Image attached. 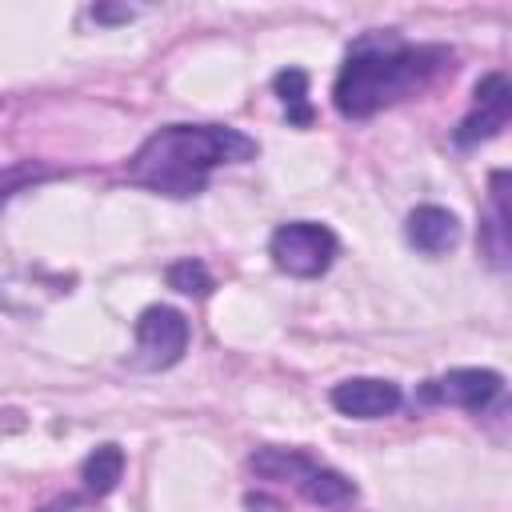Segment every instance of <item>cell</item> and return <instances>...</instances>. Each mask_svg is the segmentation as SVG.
Wrapping results in <instances>:
<instances>
[{
    "instance_id": "obj_5",
    "label": "cell",
    "mask_w": 512,
    "mask_h": 512,
    "mask_svg": "<svg viewBox=\"0 0 512 512\" xmlns=\"http://www.w3.org/2000/svg\"><path fill=\"white\" fill-rule=\"evenodd\" d=\"M508 116H512V84H508V76H500V72H488L480 84H476V104H472V112L460 120V128H456V144L460 148H472V144H480V140H492L504 124H508Z\"/></svg>"
},
{
    "instance_id": "obj_8",
    "label": "cell",
    "mask_w": 512,
    "mask_h": 512,
    "mask_svg": "<svg viewBox=\"0 0 512 512\" xmlns=\"http://www.w3.org/2000/svg\"><path fill=\"white\" fill-rule=\"evenodd\" d=\"M408 240L420 252L440 256V252H448V248L460 244V220H456V212H448L440 204H420L408 216Z\"/></svg>"
},
{
    "instance_id": "obj_10",
    "label": "cell",
    "mask_w": 512,
    "mask_h": 512,
    "mask_svg": "<svg viewBox=\"0 0 512 512\" xmlns=\"http://www.w3.org/2000/svg\"><path fill=\"white\" fill-rule=\"evenodd\" d=\"M248 464H252L264 480H288V484H300L316 460H312L308 452H300V448H256Z\"/></svg>"
},
{
    "instance_id": "obj_4",
    "label": "cell",
    "mask_w": 512,
    "mask_h": 512,
    "mask_svg": "<svg viewBox=\"0 0 512 512\" xmlns=\"http://www.w3.org/2000/svg\"><path fill=\"white\" fill-rule=\"evenodd\" d=\"M188 320L168 304H152L136 320V360L144 368H172L188 352Z\"/></svg>"
},
{
    "instance_id": "obj_12",
    "label": "cell",
    "mask_w": 512,
    "mask_h": 512,
    "mask_svg": "<svg viewBox=\"0 0 512 512\" xmlns=\"http://www.w3.org/2000/svg\"><path fill=\"white\" fill-rule=\"evenodd\" d=\"M272 88H276L280 104L288 108V120H292V124H308V120H312V108H308V76H304V68H284V72H276Z\"/></svg>"
},
{
    "instance_id": "obj_6",
    "label": "cell",
    "mask_w": 512,
    "mask_h": 512,
    "mask_svg": "<svg viewBox=\"0 0 512 512\" xmlns=\"http://www.w3.org/2000/svg\"><path fill=\"white\" fill-rule=\"evenodd\" d=\"M500 388H504V376L492 372V368H452L440 380H428L420 396L432 400V404H452V408L480 412L500 396Z\"/></svg>"
},
{
    "instance_id": "obj_3",
    "label": "cell",
    "mask_w": 512,
    "mask_h": 512,
    "mask_svg": "<svg viewBox=\"0 0 512 512\" xmlns=\"http://www.w3.org/2000/svg\"><path fill=\"white\" fill-rule=\"evenodd\" d=\"M336 232L320 220H288L272 232L268 240V256L280 272L296 276V280H312L324 276L336 260Z\"/></svg>"
},
{
    "instance_id": "obj_14",
    "label": "cell",
    "mask_w": 512,
    "mask_h": 512,
    "mask_svg": "<svg viewBox=\"0 0 512 512\" xmlns=\"http://www.w3.org/2000/svg\"><path fill=\"white\" fill-rule=\"evenodd\" d=\"M36 176H48V172H36V168H28V164L0 172V200H8L16 188H24V184H28V180H36Z\"/></svg>"
},
{
    "instance_id": "obj_9",
    "label": "cell",
    "mask_w": 512,
    "mask_h": 512,
    "mask_svg": "<svg viewBox=\"0 0 512 512\" xmlns=\"http://www.w3.org/2000/svg\"><path fill=\"white\" fill-rule=\"evenodd\" d=\"M296 488H300L312 504H320V508H348V504L356 500V484H352L344 472L324 468V464H312L308 476H304Z\"/></svg>"
},
{
    "instance_id": "obj_16",
    "label": "cell",
    "mask_w": 512,
    "mask_h": 512,
    "mask_svg": "<svg viewBox=\"0 0 512 512\" xmlns=\"http://www.w3.org/2000/svg\"><path fill=\"white\" fill-rule=\"evenodd\" d=\"M64 508H72V500H56V504H48V508H40V512H64Z\"/></svg>"
},
{
    "instance_id": "obj_13",
    "label": "cell",
    "mask_w": 512,
    "mask_h": 512,
    "mask_svg": "<svg viewBox=\"0 0 512 512\" xmlns=\"http://www.w3.org/2000/svg\"><path fill=\"white\" fill-rule=\"evenodd\" d=\"M168 284L184 296H208L216 284H212V272L200 264V260H176L168 268Z\"/></svg>"
},
{
    "instance_id": "obj_7",
    "label": "cell",
    "mask_w": 512,
    "mask_h": 512,
    "mask_svg": "<svg viewBox=\"0 0 512 512\" xmlns=\"http://www.w3.org/2000/svg\"><path fill=\"white\" fill-rule=\"evenodd\" d=\"M332 408L340 416H352V420H380V416H392L400 408V384L384 380V376H348L340 380L332 392H328Z\"/></svg>"
},
{
    "instance_id": "obj_11",
    "label": "cell",
    "mask_w": 512,
    "mask_h": 512,
    "mask_svg": "<svg viewBox=\"0 0 512 512\" xmlns=\"http://www.w3.org/2000/svg\"><path fill=\"white\" fill-rule=\"evenodd\" d=\"M124 476V452L116 444H100L88 452V460L80 464V480L92 496H108Z\"/></svg>"
},
{
    "instance_id": "obj_15",
    "label": "cell",
    "mask_w": 512,
    "mask_h": 512,
    "mask_svg": "<svg viewBox=\"0 0 512 512\" xmlns=\"http://www.w3.org/2000/svg\"><path fill=\"white\" fill-rule=\"evenodd\" d=\"M92 16H96V20H128L132 8H92Z\"/></svg>"
},
{
    "instance_id": "obj_2",
    "label": "cell",
    "mask_w": 512,
    "mask_h": 512,
    "mask_svg": "<svg viewBox=\"0 0 512 512\" xmlns=\"http://www.w3.org/2000/svg\"><path fill=\"white\" fill-rule=\"evenodd\" d=\"M256 152L260 144L228 124H164L132 152L128 180L148 192L188 200L204 192L220 164H244Z\"/></svg>"
},
{
    "instance_id": "obj_1",
    "label": "cell",
    "mask_w": 512,
    "mask_h": 512,
    "mask_svg": "<svg viewBox=\"0 0 512 512\" xmlns=\"http://www.w3.org/2000/svg\"><path fill=\"white\" fill-rule=\"evenodd\" d=\"M444 68H452V52L440 44H404L396 32L364 36L336 72V112L348 120H364L404 96H416Z\"/></svg>"
}]
</instances>
